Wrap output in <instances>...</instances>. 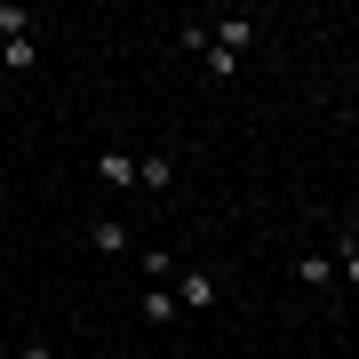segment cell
I'll list each match as a JSON object with an SVG mask.
<instances>
[{"mask_svg": "<svg viewBox=\"0 0 359 359\" xmlns=\"http://www.w3.org/2000/svg\"><path fill=\"white\" fill-rule=\"evenodd\" d=\"M168 287H176V304H184V311H208V304L224 295V287H216V271H176Z\"/></svg>", "mask_w": 359, "mask_h": 359, "instance_id": "1", "label": "cell"}, {"mask_svg": "<svg viewBox=\"0 0 359 359\" xmlns=\"http://www.w3.org/2000/svg\"><path fill=\"white\" fill-rule=\"evenodd\" d=\"M295 280H304L311 295H335L344 280H335V256H320V248H304V256H295Z\"/></svg>", "mask_w": 359, "mask_h": 359, "instance_id": "2", "label": "cell"}, {"mask_svg": "<svg viewBox=\"0 0 359 359\" xmlns=\"http://www.w3.org/2000/svg\"><path fill=\"white\" fill-rule=\"evenodd\" d=\"M208 40H216L224 56H248V48H256V25H248V16H216V25H208Z\"/></svg>", "mask_w": 359, "mask_h": 359, "instance_id": "3", "label": "cell"}, {"mask_svg": "<svg viewBox=\"0 0 359 359\" xmlns=\"http://www.w3.org/2000/svg\"><path fill=\"white\" fill-rule=\"evenodd\" d=\"M136 184L144 192H168V184H176V160L168 152H136Z\"/></svg>", "mask_w": 359, "mask_h": 359, "instance_id": "4", "label": "cell"}, {"mask_svg": "<svg viewBox=\"0 0 359 359\" xmlns=\"http://www.w3.org/2000/svg\"><path fill=\"white\" fill-rule=\"evenodd\" d=\"M88 248H96V256H128V224L96 216V224H88Z\"/></svg>", "mask_w": 359, "mask_h": 359, "instance_id": "5", "label": "cell"}, {"mask_svg": "<svg viewBox=\"0 0 359 359\" xmlns=\"http://www.w3.org/2000/svg\"><path fill=\"white\" fill-rule=\"evenodd\" d=\"M176 311H184V304H176V287H168V280L144 287V320H152V327H176Z\"/></svg>", "mask_w": 359, "mask_h": 359, "instance_id": "6", "label": "cell"}, {"mask_svg": "<svg viewBox=\"0 0 359 359\" xmlns=\"http://www.w3.org/2000/svg\"><path fill=\"white\" fill-rule=\"evenodd\" d=\"M96 176L104 184H136V152H96Z\"/></svg>", "mask_w": 359, "mask_h": 359, "instance_id": "7", "label": "cell"}, {"mask_svg": "<svg viewBox=\"0 0 359 359\" xmlns=\"http://www.w3.org/2000/svg\"><path fill=\"white\" fill-rule=\"evenodd\" d=\"M0 65H8V72H32L40 65V40H0Z\"/></svg>", "mask_w": 359, "mask_h": 359, "instance_id": "8", "label": "cell"}, {"mask_svg": "<svg viewBox=\"0 0 359 359\" xmlns=\"http://www.w3.org/2000/svg\"><path fill=\"white\" fill-rule=\"evenodd\" d=\"M32 25H40V16H32V8H16V0L0 8V40H32Z\"/></svg>", "mask_w": 359, "mask_h": 359, "instance_id": "9", "label": "cell"}, {"mask_svg": "<svg viewBox=\"0 0 359 359\" xmlns=\"http://www.w3.org/2000/svg\"><path fill=\"white\" fill-rule=\"evenodd\" d=\"M136 264H144V280H152V287H160V280H176V256H168V248H144Z\"/></svg>", "mask_w": 359, "mask_h": 359, "instance_id": "10", "label": "cell"}, {"mask_svg": "<svg viewBox=\"0 0 359 359\" xmlns=\"http://www.w3.org/2000/svg\"><path fill=\"white\" fill-rule=\"evenodd\" d=\"M176 48L184 56H208V25H176Z\"/></svg>", "mask_w": 359, "mask_h": 359, "instance_id": "11", "label": "cell"}, {"mask_svg": "<svg viewBox=\"0 0 359 359\" xmlns=\"http://www.w3.org/2000/svg\"><path fill=\"white\" fill-rule=\"evenodd\" d=\"M16 359H56V344H48V335H25V351H16Z\"/></svg>", "mask_w": 359, "mask_h": 359, "instance_id": "12", "label": "cell"}]
</instances>
